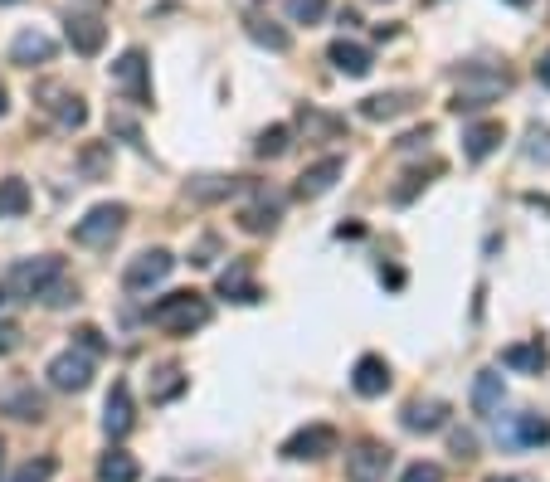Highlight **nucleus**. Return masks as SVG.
Wrapping results in <instances>:
<instances>
[{
	"instance_id": "obj_1",
	"label": "nucleus",
	"mask_w": 550,
	"mask_h": 482,
	"mask_svg": "<svg viewBox=\"0 0 550 482\" xmlns=\"http://www.w3.org/2000/svg\"><path fill=\"white\" fill-rule=\"evenodd\" d=\"M151 322L171 336H190L210 322V302H205V293H190V288H185V293L161 297V302L151 307Z\"/></svg>"
},
{
	"instance_id": "obj_2",
	"label": "nucleus",
	"mask_w": 550,
	"mask_h": 482,
	"mask_svg": "<svg viewBox=\"0 0 550 482\" xmlns=\"http://www.w3.org/2000/svg\"><path fill=\"white\" fill-rule=\"evenodd\" d=\"M64 273V263L54 259V254H39V259H20L15 268H10V278H5V293L10 297H30L35 302L54 278Z\"/></svg>"
},
{
	"instance_id": "obj_3",
	"label": "nucleus",
	"mask_w": 550,
	"mask_h": 482,
	"mask_svg": "<svg viewBox=\"0 0 550 482\" xmlns=\"http://www.w3.org/2000/svg\"><path fill=\"white\" fill-rule=\"evenodd\" d=\"M507 83L512 78L502 74V69H482V64H473L468 74H463V93L453 98V112H473V108H487L497 93H507Z\"/></svg>"
},
{
	"instance_id": "obj_4",
	"label": "nucleus",
	"mask_w": 550,
	"mask_h": 482,
	"mask_svg": "<svg viewBox=\"0 0 550 482\" xmlns=\"http://www.w3.org/2000/svg\"><path fill=\"white\" fill-rule=\"evenodd\" d=\"M122 224H127V205H93V210L74 224V239L88 244V249H98V244H112V239L122 234Z\"/></svg>"
},
{
	"instance_id": "obj_5",
	"label": "nucleus",
	"mask_w": 550,
	"mask_h": 482,
	"mask_svg": "<svg viewBox=\"0 0 550 482\" xmlns=\"http://www.w3.org/2000/svg\"><path fill=\"white\" fill-rule=\"evenodd\" d=\"M171 268H176V259H171L166 249H147V254H137V259L127 263L122 283H127V293H151L156 283L171 278Z\"/></svg>"
},
{
	"instance_id": "obj_6",
	"label": "nucleus",
	"mask_w": 550,
	"mask_h": 482,
	"mask_svg": "<svg viewBox=\"0 0 550 482\" xmlns=\"http://www.w3.org/2000/svg\"><path fill=\"white\" fill-rule=\"evenodd\" d=\"M112 88L127 93L132 103H151V78H147V54H142V49H127V54L112 64Z\"/></svg>"
},
{
	"instance_id": "obj_7",
	"label": "nucleus",
	"mask_w": 550,
	"mask_h": 482,
	"mask_svg": "<svg viewBox=\"0 0 550 482\" xmlns=\"http://www.w3.org/2000/svg\"><path fill=\"white\" fill-rule=\"evenodd\" d=\"M49 385L64 390V395L88 390V385H93V356H88V351H64V356H54V361H49Z\"/></svg>"
},
{
	"instance_id": "obj_8",
	"label": "nucleus",
	"mask_w": 550,
	"mask_h": 482,
	"mask_svg": "<svg viewBox=\"0 0 550 482\" xmlns=\"http://www.w3.org/2000/svg\"><path fill=\"white\" fill-rule=\"evenodd\" d=\"M395 453L385 444H356L346 453V482H385Z\"/></svg>"
},
{
	"instance_id": "obj_9",
	"label": "nucleus",
	"mask_w": 550,
	"mask_h": 482,
	"mask_svg": "<svg viewBox=\"0 0 550 482\" xmlns=\"http://www.w3.org/2000/svg\"><path fill=\"white\" fill-rule=\"evenodd\" d=\"M327 453H336V429H331V424L297 429L293 439L283 444V458H293V463H307V458H327Z\"/></svg>"
},
{
	"instance_id": "obj_10",
	"label": "nucleus",
	"mask_w": 550,
	"mask_h": 482,
	"mask_svg": "<svg viewBox=\"0 0 550 482\" xmlns=\"http://www.w3.org/2000/svg\"><path fill=\"white\" fill-rule=\"evenodd\" d=\"M341 171H346V161H341V156H322L317 166H307V171L297 176V195H302V200H317V195H327V190L341 181Z\"/></svg>"
},
{
	"instance_id": "obj_11",
	"label": "nucleus",
	"mask_w": 550,
	"mask_h": 482,
	"mask_svg": "<svg viewBox=\"0 0 550 482\" xmlns=\"http://www.w3.org/2000/svg\"><path fill=\"white\" fill-rule=\"evenodd\" d=\"M10 59H15L20 69L49 64V59H54V39L44 35V30H20V35L10 39Z\"/></svg>"
},
{
	"instance_id": "obj_12",
	"label": "nucleus",
	"mask_w": 550,
	"mask_h": 482,
	"mask_svg": "<svg viewBox=\"0 0 550 482\" xmlns=\"http://www.w3.org/2000/svg\"><path fill=\"white\" fill-rule=\"evenodd\" d=\"M132 424H137V414H132V390L117 380L108 395V409H103V429H108V439H127Z\"/></svg>"
},
{
	"instance_id": "obj_13",
	"label": "nucleus",
	"mask_w": 550,
	"mask_h": 482,
	"mask_svg": "<svg viewBox=\"0 0 550 482\" xmlns=\"http://www.w3.org/2000/svg\"><path fill=\"white\" fill-rule=\"evenodd\" d=\"M400 424L409 434H434V429L448 424V405H443V400H414V405H404Z\"/></svg>"
},
{
	"instance_id": "obj_14",
	"label": "nucleus",
	"mask_w": 550,
	"mask_h": 482,
	"mask_svg": "<svg viewBox=\"0 0 550 482\" xmlns=\"http://www.w3.org/2000/svg\"><path fill=\"white\" fill-rule=\"evenodd\" d=\"M351 385H356V395L375 400V395L390 390V366H385L380 356H361V361H356V375H351Z\"/></svg>"
},
{
	"instance_id": "obj_15",
	"label": "nucleus",
	"mask_w": 550,
	"mask_h": 482,
	"mask_svg": "<svg viewBox=\"0 0 550 482\" xmlns=\"http://www.w3.org/2000/svg\"><path fill=\"white\" fill-rule=\"evenodd\" d=\"M497 434H507V439L521 448H541V444H550V419H541V414H516L512 429L497 424Z\"/></svg>"
},
{
	"instance_id": "obj_16",
	"label": "nucleus",
	"mask_w": 550,
	"mask_h": 482,
	"mask_svg": "<svg viewBox=\"0 0 550 482\" xmlns=\"http://www.w3.org/2000/svg\"><path fill=\"white\" fill-rule=\"evenodd\" d=\"M103 39H108V25L103 20H93V15H69V44H74L78 54H98L103 49Z\"/></svg>"
},
{
	"instance_id": "obj_17",
	"label": "nucleus",
	"mask_w": 550,
	"mask_h": 482,
	"mask_svg": "<svg viewBox=\"0 0 550 482\" xmlns=\"http://www.w3.org/2000/svg\"><path fill=\"white\" fill-rule=\"evenodd\" d=\"M546 346H541V341H516V346H507V351H502V366H507V371H521V375H541L546 371Z\"/></svg>"
},
{
	"instance_id": "obj_18",
	"label": "nucleus",
	"mask_w": 550,
	"mask_h": 482,
	"mask_svg": "<svg viewBox=\"0 0 550 482\" xmlns=\"http://www.w3.org/2000/svg\"><path fill=\"white\" fill-rule=\"evenodd\" d=\"M327 59L341 69L346 78H366L370 74V49L366 44H351V39H336L327 49Z\"/></svg>"
},
{
	"instance_id": "obj_19",
	"label": "nucleus",
	"mask_w": 550,
	"mask_h": 482,
	"mask_svg": "<svg viewBox=\"0 0 550 482\" xmlns=\"http://www.w3.org/2000/svg\"><path fill=\"white\" fill-rule=\"evenodd\" d=\"M502 400H507L502 375H497V371L477 375V380H473V409H477V414H487V419H492V414H502Z\"/></svg>"
},
{
	"instance_id": "obj_20",
	"label": "nucleus",
	"mask_w": 550,
	"mask_h": 482,
	"mask_svg": "<svg viewBox=\"0 0 550 482\" xmlns=\"http://www.w3.org/2000/svg\"><path fill=\"white\" fill-rule=\"evenodd\" d=\"M5 414L20 419V424H35V419H44V395H39L35 385H15L5 395Z\"/></svg>"
},
{
	"instance_id": "obj_21",
	"label": "nucleus",
	"mask_w": 550,
	"mask_h": 482,
	"mask_svg": "<svg viewBox=\"0 0 550 482\" xmlns=\"http://www.w3.org/2000/svg\"><path fill=\"white\" fill-rule=\"evenodd\" d=\"M502 142V122H477L463 132V151H468V161H487L492 151Z\"/></svg>"
},
{
	"instance_id": "obj_22",
	"label": "nucleus",
	"mask_w": 550,
	"mask_h": 482,
	"mask_svg": "<svg viewBox=\"0 0 550 482\" xmlns=\"http://www.w3.org/2000/svg\"><path fill=\"white\" fill-rule=\"evenodd\" d=\"M278 215H283V205H278V200H268V195H258L254 205H244V210H239V224H244L249 234H268V229H278Z\"/></svg>"
},
{
	"instance_id": "obj_23",
	"label": "nucleus",
	"mask_w": 550,
	"mask_h": 482,
	"mask_svg": "<svg viewBox=\"0 0 550 482\" xmlns=\"http://www.w3.org/2000/svg\"><path fill=\"white\" fill-rule=\"evenodd\" d=\"M98 478H103V482H137V478H142V463H137L132 453L112 448V453L98 458Z\"/></svg>"
},
{
	"instance_id": "obj_24",
	"label": "nucleus",
	"mask_w": 550,
	"mask_h": 482,
	"mask_svg": "<svg viewBox=\"0 0 550 482\" xmlns=\"http://www.w3.org/2000/svg\"><path fill=\"white\" fill-rule=\"evenodd\" d=\"M409 108H414L409 93H375V98L361 103V117H366V122H390V117H400V112H409Z\"/></svg>"
},
{
	"instance_id": "obj_25",
	"label": "nucleus",
	"mask_w": 550,
	"mask_h": 482,
	"mask_svg": "<svg viewBox=\"0 0 550 482\" xmlns=\"http://www.w3.org/2000/svg\"><path fill=\"white\" fill-rule=\"evenodd\" d=\"M220 293L229 297V302H258V283L254 278H249V268H244V263H234V268H224L220 273Z\"/></svg>"
},
{
	"instance_id": "obj_26",
	"label": "nucleus",
	"mask_w": 550,
	"mask_h": 482,
	"mask_svg": "<svg viewBox=\"0 0 550 482\" xmlns=\"http://www.w3.org/2000/svg\"><path fill=\"white\" fill-rule=\"evenodd\" d=\"M239 190L234 176H195L190 181V200H200V205H215V200H229Z\"/></svg>"
},
{
	"instance_id": "obj_27",
	"label": "nucleus",
	"mask_w": 550,
	"mask_h": 482,
	"mask_svg": "<svg viewBox=\"0 0 550 482\" xmlns=\"http://www.w3.org/2000/svg\"><path fill=\"white\" fill-rule=\"evenodd\" d=\"M30 210V186L20 181V176H5L0 181V220H15V215H25Z\"/></svg>"
},
{
	"instance_id": "obj_28",
	"label": "nucleus",
	"mask_w": 550,
	"mask_h": 482,
	"mask_svg": "<svg viewBox=\"0 0 550 482\" xmlns=\"http://www.w3.org/2000/svg\"><path fill=\"white\" fill-rule=\"evenodd\" d=\"M244 30H249V39L268 44L273 54H283V49L293 44V39H288V30H278V25H273V20H263V15H249V20H244Z\"/></svg>"
},
{
	"instance_id": "obj_29",
	"label": "nucleus",
	"mask_w": 550,
	"mask_h": 482,
	"mask_svg": "<svg viewBox=\"0 0 550 482\" xmlns=\"http://www.w3.org/2000/svg\"><path fill=\"white\" fill-rule=\"evenodd\" d=\"M288 147H293V132H288V127L278 122V127H263V132H258L254 156H263V161H278V156H283Z\"/></svg>"
},
{
	"instance_id": "obj_30",
	"label": "nucleus",
	"mask_w": 550,
	"mask_h": 482,
	"mask_svg": "<svg viewBox=\"0 0 550 482\" xmlns=\"http://www.w3.org/2000/svg\"><path fill=\"white\" fill-rule=\"evenodd\" d=\"M49 108L59 112V127H64V132H78V127L88 122V108H83V98H74V93H64V98L49 103Z\"/></svg>"
},
{
	"instance_id": "obj_31",
	"label": "nucleus",
	"mask_w": 550,
	"mask_h": 482,
	"mask_svg": "<svg viewBox=\"0 0 550 482\" xmlns=\"http://www.w3.org/2000/svg\"><path fill=\"white\" fill-rule=\"evenodd\" d=\"M181 390H185V375L176 371V366H166V371H161V380L151 385V400H156V405H166V400H176Z\"/></svg>"
},
{
	"instance_id": "obj_32",
	"label": "nucleus",
	"mask_w": 550,
	"mask_h": 482,
	"mask_svg": "<svg viewBox=\"0 0 550 482\" xmlns=\"http://www.w3.org/2000/svg\"><path fill=\"white\" fill-rule=\"evenodd\" d=\"M288 15H293L297 25H317L327 15V0H288Z\"/></svg>"
},
{
	"instance_id": "obj_33",
	"label": "nucleus",
	"mask_w": 550,
	"mask_h": 482,
	"mask_svg": "<svg viewBox=\"0 0 550 482\" xmlns=\"http://www.w3.org/2000/svg\"><path fill=\"white\" fill-rule=\"evenodd\" d=\"M526 156L550 166V127H531V132H526Z\"/></svg>"
},
{
	"instance_id": "obj_34",
	"label": "nucleus",
	"mask_w": 550,
	"mask_h": 482,
	"mask_svg": "<svg viewBox=\"0 0 550 482\" xmlns=\"http://www.w3.org/2000/svg\"><path fill=\"white\" fill-rule=\"evenodd\" d=\"M54 468H59L54 458H30V463H25V468H20L10 482H49V478H54Z\"/></svg>"
},
{
	"instance_id": "obj_35",
	"label": "nucleus",
	"mask_w": 550,
	"mask_h": 482,
	"mask_svg": "<svg viewBox=\"0 0 550 482\" xmlns=\"http://www.w3.org/2000/svg\"><path fill=\"white\" fill-rule=\"evenodd\" d=\"M39 297H44L49 307H64V302H74V297H78V283H69V278L59 273V278H54V283H49V288H44Z\"/></svg>"
},
{
	"instance_id": "obj_36",
	"label": "nucleus",
	"mask_w": 550,
	"mask_h": 482,
	"mask_svg": "<svg viewBox=\"0 0 550 482\" xmlns=\"http://www.w3.org/2000/svg\"><path fill=\"white\" fill-rule=\"evenodd\" d=\"M112 161V147H83V171H88V181H98L103 171H108Z\"/></svg>"
},
{
	"instance_id": "obj_37",
	"label": "nucleus",
	"mask_w": 550,
	"mask_h": 482,
	"mask_svg": "<svg viewBox=\"0 0 550 482\" xmlns=\"http://www.w3.org/2000/svg\"><path fill=\"white\" fill-rule=\"evenodd\" d=\"M215 254H220V239H215V234H205V239H200V249L190 254V263H195V268H210Z\"/></svg>"
},
{
	"instance_id": "obj_38",
	"label": "nucleus",
	"mask_w": 550,
	"mask_h": 482,
	"mask_svg": "<svg viewBox=\"0 0 550 482\" xmlns=\"http://www.w3.org/2000/svg\"><path fill=\"white\" fill-rule=\"evenodd\" d=\"M429 137H434V127H414V132H404L400 142H395V151H419V147H429Z\"/></svg>"
},
{
	"instance_id": "obj_39",
	"label": "nucleus",
	"mask_w": 550,
	"mask_h": 482,
	"mask_svg": "<svg viewBox=\"0 0 550 482\" xmlns=\"http://www.w3.org/2000/svg\"><path fill=\"white\" fill-rule=\"evenodd\" d=\"M74 341H78V351H88V356H98V351H103V332H98V327H78Z\"/></svg>"
},
{
	"instance_id": "obj_40",
	"label": "nucleus",
	"mask_w": 550,
	"mask_h": 482,
	"mask_svg": "<svg viewBox=\"0 0 550 482\" xmlns=\"http://www.w3.org/2000/svg\"><path fill=\"white\" fill-rule=\"evenodd\" d=\"M404 482H443V468L439 463H414V468L404 473Z\"/></svg>"
},
{
	"instance_id": "obj_41",
	"label": "nucleus",
	"mask_w": 550,
	"mask_h": 482,
	"mask_svg": "<svg viewBox=\"0 0 550 482\" xmlns=\"http://www.w3.org/2000/svg\"><path fill=\"white\" fill-rule=\"evenodd\" d=\"M20 327H15V322H0V356H10V351H15V346H20Z\"/></svg>"
},
{
	"instance_id": "obj_42",
	"label": "nucleus",
	"mask_w": 550,
	"mask_h": 482,
	"mask_svg": "<svg viewBox=\"0 0 550 482\" xmlns=\"http://www.w3.org/2000/svg\"><path fill=\"white\" fill-rule=\"evenodd\" d=\"M108 127H112V132H122V137H127V142H132V147L142 151V132H137V122H127V117H112Z\"/></svg>"
},
{
	"instance_id": "obj_43",
	"label": "nucleus",
	"mask_w": 550,
	"mask_h": 482,
	"mask_svg": "<svg viewBox=\"0 0 550 482\" xmlns=\"http://www.w3.org/2000/svg\"><path fill=\"white\" fill-rule=\"evenodd\" d=\"M453 453H458V458H477V439L468 434V429H458V434H453Z\"/></svg>"
},
{
	"instance_id": "obj_44",
	"label": "nucleus",
	"mask_w": 550,
	"mask_h": 482,
	"mask_svg": "<svg viewBox=\"0 0 550 482\" xmlns=\"http://www.w3.org/2000/svg\"><path fill=\"white\" fill-rule=\"evenodd\" d=\"M536 78H541V83H546V88H550V49H546V54H541V64H536Z\"/></svg>"
},
{
	"instance_id": "obj_45",
	"label": "nucleus",
	"mask_w": 550,
	"mask_h": 482,
	"mask_svg": "<svg viewBox=\"0 0 550 482\" xmlns=\"http://www.w3.org/2000/svg\"><path fill=\"white\" fill-rule=\"evenodd\" d=\"M5 302H10V293H5V283H0V307H5Z\"/></svg>"
},
{
	"instance_id": "obj_46",
	"label": "nucleus",
	"mask_w": 550,
	"mask_h": 482,
	"mask_svg": "<svg viewBox=\"0 0 550 482\" xmlns=\"http://www.w3.org/2000/svg\"><path fill=\"white\" fill-rule=\"evenodd\" d=\"M0 117H5V88H0Z\"/></svg>"
},
{
	"instance_id": "obj_47",
	"label": "nucleus",
	"mask_w": 550,
	"mask_h": 482,
	"mask_svg": "<svg viewBox=\"0 0 550 482\" xmlns=\"http://www.w3.org/2000/svg\"><path fill=\"white\" fill-rule=\"evenodd\" d=\"M487 482H516V478H487Z\"/></svg>"
},
{
	"instance_id": "obj_48",
	"label": "nucleus",
	"mask_w": 550,
	"mask_h": 482,
	"mask_svg": "<svg viewBox=\"0 0 550 482\" xmlns=\"http://www.w3.org/2000/svg\"><path fill=\"white\" fill-rule=\"evenodd\" d=\"M512 5H531V0H512Z\"/></svg>"
},
{
	"instance_id": "obj_49",
	"label": "nucleus",
	"mask_w": 550,
	"mask_h": 482,
	"mask_svg": "<svg viewBox=\"0 0 550 482\" xmlns=\"http://www.w3.org/2000/svg\"><path fill=\"white\" fill-rule=\"evenodd\" d=\"M0 463H5V444H0Z\"/></svg>"
},
{
	"instance_id": "obj_50",
	"label": "nucleus",
	"mask_w": 550,
	"mask_h": 482,
	"mask_svg": "<svg viewBox=\"0 0 550 482\" xmlns=\"http://www.w3.org/2000/svg\"><path fill=\"white\" fill-rule=\"evenodd\" d=\"M0 5H15V0H0Z\"/></svg>"
}]
</instances>
